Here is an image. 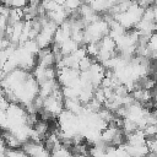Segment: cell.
Masks as SVG:
<instances>
[{"mask_svg":"<svg viewBox=\"0 0 157 157\" xmlns=\"http://www.w3.org/2000/svg\"><path fill=\"white\" fill-rule=\"evenodd\" d=\"M21 148L26 152L27 156H36V157H42V156H49L50 152L45 148V146L42 142L27 140L21 144Z\"/></svg>","mask_w":157,"mask_h":157,"instance_id":"6da1fadb","label":"cell"},{"mask_svg":"<svg viewBox=\"0 0 157 157\" xmlns=\"http://www.w3.org/2000/svg\"><path fill=\"white\" fill-rule=\"evenodd\" d=\"M64 99H58L54 96L49 94L43 99V109L47 110L52 117H58V114L64 109Z\"/></svg>","mask_w":157,"mask_h":157,"instance_id":"7a4b0ae2","label":"cell"},{"mask_svg":"<svg viewBox=\"0 0 157 157\" xmlns=\"http://www.w3.org/2000/svg\"><path fill=\"white\" fill-rule=\"evenodd\" d=\"M64 108L70 110L71 113L78 115L83 110V104L77 98H64Z\"/></svg>","mask_w":157,"mask_h":157,"instance_id":"3957f363","label":"cell"},{"mask_svg":"<svg viewBox=\"0 0 157 157\" xmlns=\"http://www.w3.org/2000/svg\"><path fill=\"white\" fill-rule=\"evenodd\" d=\"M23 20V10L22 7H10V12L7 16V23L13 25L18 21Z\"/></svg>","mask_w":157,"mask_h":157,"instance_id":"277c9868","label":"cell"},{"mask_svg":"<svg viewBox=\"0 0 157 157\" xmlns=\"http://www.w3.org/2000/svg\"><path fill=\"white\" fill-rule=\"evenodd\" d=\"M78 43H76L74 39H71V38H67L65 42H63L60 45H59V48H60V52H61V54L63 55H66V54H70V53H72L76 48H78Z\"/></svg>","mask_w":157,"mask_h":157,"instance_id":"5b68a950","label":"cell"},{"mask_svg":"<svg viewBox=\"0 0 157 157\" xmlns=\"http://www.w3.org/2000/svg\"><path fill=\"white\" fill-rule=\"evenodd\" d=\"M22 47L26 49V50H28L29 53H32V54H37L38 53V50L40 49L39 48V45L37 44V42H36V39H27L23 44H22Z\"/></svg>","mask_w":157,"mask_h":157,"instance_id":"8992f818","label":"cell"},{"mask_svg":"<svg viewBox=\"0 0 157 157\" xmlns=\"http://www.w3.org/2000/svg\"><path fill=\"white\" fill-rule=\"evenodd\" d=\"M93 61H94V58H92V56H90V55L83 56L82 59L78 60V70H80V71H86V70H88Z\"/></svg>","mask_w":157,"mask_h":157,"instance_id":"52a82bcc","label":"cell"},{"mask_svg":"<svg viewBox=\"0 0 157 157\" xmlns=\"http://www.w3.org/2000/svg\"><path fill=\"white\" fill-rule=\"evenodd\" d=\"M82 2H83V0H65V2L63 4V6H64V9L70 13L71 11L77 10V9L81 6Z\"/></svg>","mask_w":157,"mask_h":157,"instance_id":"ba28073f","label":"cell"},{"mask_svg":"<svg viewBox=\"0 0 157 157\" xmlns=\"http://www.w3.org/2000/svg\"><path fill=\"white\" fill-rule=\"evenodd\" d=\"M142 131H144L145 137H153L157 135V126H156V124H147L142 129Z\"/></svg>","mask_w":157,"mask_h":157,"instance_id":"9c48e42d","label":"cell"},{"mask_svg":"<svg viewBox=\"0 0 157 157\" xmlns=\"http://www.w3.org/2000/svg\"><path fill=\"white\" fill-rule=\"evenodd\" d=\"M10 105V102L6 99V97H0V110H6Z\"/></svg>","mask_w":157,"mask_h":157,"instance_id":"30bf717a","label":"cell"},{"mask_svg":"<svg viewBox=\"0 0 157 157\" xmlns=\"http://www.w3.org/2000/svg\"><path fill=\"white\" fill-rule=\"evenodd\" d=\"M0 97H5V88L0 86Z\"/></svg>","mask_w":157,"mask_h":157,"instance_id":"8fae6325","label":"cell"},{"mask_svg":"<svg viewBox=\"0 0 157 157\" xmlns=\"http://www.w3.org/2000/svg\"><path fill=\"white\" fill-rule=\"evenodd\" d=\"M56 4H59V5H63L64 2H65V0H54Z\"/></svg>","mask_w":157,"mask_h":157,"instance_id":"7c38bea8","label":"cell"},{"mask_svg":"<svg viewBox=\"0 0 157 157\" xmlns=\"http://www.w3.org/2000/svg\"><path fill=\"white\" fill-rule=\"evenodd\" d=\"M27 2H40V0H27Z\"/></svg>","mask_w":157,"mask_h":157,"instance_id":"4fadbf2b","label":"cell"},{"mask_svg":"<svg viewBox=\"0 0 157 157\" xmlns=\"http://www.w3.org/2000/svg\"><path fill=\"white\" fill-rule=\"evenodd\" d=\"M0 80H1V78H0Z\"/></svg>","mask_w":157,"mask_h":157,"instance_id":"5bb4252c","label":"cell"}]
</instances>
